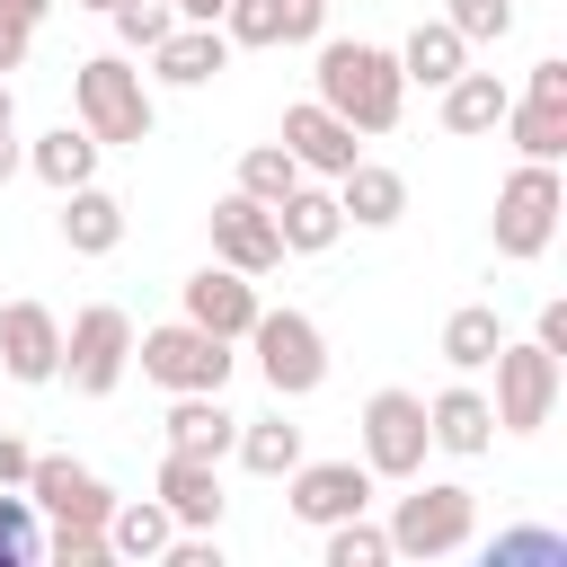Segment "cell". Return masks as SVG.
Listing matches in <instances>:
<instances>
[{
  "instance_id": "obj_16",
  "label": "cell",
  "mask_w": 567,
  "mask_h": 567,
  "mask_svg": "<svg viewBox=\"0 0 567 567\" xmlns=\"http://www.w3.org/2000/svg\"><path fill=\"white\" fill-rule=\"evenodd\" d=\"M0 372L27 381V390L62 372V319H53L44 301H9V310H0Z\"/></svg>"
},
{
  "instance_id": "obj_33",
  "label": "cell",
  "mask_w": 567,
  "mask_h": 567,
  "mask_svg": "<svg viewBox=\"0 0 567 567\" xmlns=\"http://www.w3.org/2000/svg\"><path fill=\"white\" fill-rule=\"evenodd\" d=\"M381 558H390V532L381 523H363V514L328 523V567H381Z\"/></svg>"
},
{
  "instance_id": "obj_9",
  "label": "cell",
  "mask_w": 567,
  "mask_h": 567,
  "mask_svg": "<svg viewBox=\"0 0 567 567\" xmlns=\"http://www.w3.org/2000/svg\"><path fill=\"white\" fill-rule=\"evenodd\" d=\"M425 452H434L425 399H416V390H372V399H363V470H372V478H416Z\"/></svg>"
},
{
  "instance_id": "obj_31",
  "label": "cell",
  "mask_w": 567,
  "mask_h": 567,
  "mask_svg": "<svg viewBox=\"0 0 567 567\" xmlns=\"http://www.w3.org/2000/svg\"><path fill=\"white\" fill-rule=\"evenodd\" d=\"M35 558H44V514H35V496L0 487V567H35Z\"/></svg>"
},
{
  "instance_id": "obj_34",
  "label": "cell",
  "mask_w": 567,
  "mask_h": 567,
  "mask_svg": "<svg viewBox=\"0 0 567 567\" xmlns=\"http://www.w3.org/2000/svg\"><path fill=\"white\" fill-rule=\"evenodd\" d=\"M443 27H452L461 44H505V35H514V0H452Z\"/></svg>"
},
{
  "instance_id": "obj_45",
  "label": "cell",
  "mask_w": 567,
  "mask_h": 567,
  "mask_svg": "<svg viewBox=\"0 0 567 567\" xmlns=\"http://www.w3.org/2000/svg\"><path fill=\"white\" fill-rule=\"evenodd\" d=\"M80 9H115V0H80Z\"/></svg>"
},
{
  "instance_id": "obj_19",
  "label": "cell",
  "mask_w": 567,
  "mask_h": 567,
  "mask_svg": "<svg viewBox=\"0 0 567 567\" xmlns=\"http://www.w3.org/2000/svg\"><path fill=\"white\" fill-rule=\"evenodd\" d=\"M425 434H434V452L478 461V452L496 443V408H487L470 381H452V390H434V399H425Z\"/></svg>"
},
{
  "instance_id": "obj_39",
  "label": "cell",
  "mask_w": 567,
  "mask_h": 567,
  "mask_svg": "<svg viewBox=\"0 0 567 567\" xmlns=\"http://www.w3.org/2000/svg\"><path fill=\"white\" fill-rule=\"evenodd\" d=\"M532 337H540V346L567 363V301H540V328H532Z\"/></svg>"
},
{
  "instance_id": "obj_6",
  "label": "cell",
  "mask_w": 567,
  "mask_h": 567,
  "mask_svg": "<svg viewBox=\"0 0 567 567\" xmlns=\"http://www.w3.org/2000/svg\"><path fill=\"white\" fill-rule=\"evenodd\" d=\"M124 372H133V319H124L115 301H89V310L62 328V372H53V381H71L80 399H106Z\"/></svg>"
},
{
  "instance_id": "obj_22",
  "label": "cell",
  "mask_w": 567,
  "mask_h": 567,
  "mask_svg": "<svg viewBox=\"0 0 567 567\" xmlns=\"http://www.w3.org/2000/svg\"><path fill=\"white\" fill-rule=\"evenodd\" d=\"M27 168H35L53 195H71V186L97 177V133H89V124H53V133L27 142Z\"/></svg>"
},
{
  "instance_id": "obj_44",
  "label": "cell",
  "mask_w": 567,
  "mask_h": 567,
  "mask_svg": "<svg viewBox=\"0 0 567 567\" xmlns=\"http://www.w3.org/2000/svg\"><path fill=\"white\" fill-rule=\"evenodd\" d=\"M9 124H18V97H9V80H0V133H9Z\"/></svg>"
},
{
  "instance_id": "obj_32",
  "label": "cell",
  "mask_w": 567,
  "mask_h": 567,
  "mask_svg": "<svg viewBox=\"0 0 567 567\" xmlns=\"http://www.w3.org/2000/svg\"><path fill=\"white\" fill-rule=\"evenodd\" d=\"M487 567H567V540L549 523H523V532H496L487 540Z\"/></svg>"
},
{
  "instance_id": "obj_5",
  "label": "cell",
  "mask_w": 567,
  "mask_h": 567,
  "mask_svg": "<svg viewBox=\"0 0 567 567\" xmlns=\"http://www.w3.org/2000/svg\"><path fill=\"white\" fill-rule=\"evenodd\" d=\"M381 532H390L399 558H452V549H470V532H478V496L452 487V478H425L416 496H399V514H390Z\"/></svg>"
},
{
  "instance_id": "obj_40",
  "label": "cell",
  "mask_w": 567,
  "mask_h": 567,
  "mask_svg": "<svg viewBox=\"0 0 567 567\" xmlns=\"http://www.w3.org/2000/svg\"><path fill=\"white\" fill-rule=\"evenodd\" d=\"M27 470H35V452L18 434H0V487H27Z\"/></svg>"
},
{
  "instance_id": "obj_15",
  "label": "cell",
  "mask_w": 567,
  "mask_h": 567,
  "mask_svg": "<svg viewBox=\"0 0 567 567\" xmlns=\"http://www.w3.org/2000/svg\"><path fill=\"white\" fill-rule=\"evenodd\" d=\"M213 257H221V266H239V275H275V266H284L275 213H266L257 195H239V186H230V195L213 204Z\"/></svg>"
},
{
  "instance_id": "obj_4",
  "label": "cell",
  "mask_w": 567,
  "mask_h": 567,
  "mask_svg": "<svg viewBox=\"0 0 567 567\" xmlns=\"http://www.w3.org/2000/svg\"><path fill=\"white\" fill-rule=\"evenodd\" d=\"M248 346H257V372L275 399H310L328 381V337L310 310H257L248 319Z\"/></svg>"
},
{
  "instance_id": "obj_24",
  "label": "cell",
  "mask_w": 567,
  "mask_h": 567,
  "mask_svg": "<svg viewBox=\"0 0 567 567\" xmlns=\"http://www.w3.org/2000/svg\"><path fill=\"white\" fill-rule=\"evenodd\" d=\"M505 97H514V89H505L496 71H470V62H461V71L443 80V133H496V124H505Z\"/></svg>"
},
{
  "instance_id": "obj_7",
  "label": "cell",
  "mask_w": 567,
  "mask_h": 567,
  "mask_svg": "<svg viewBox=\"0 0 567 567\" xmlns=\"http://www.w3.org/2000/svg\"><path fill=\"white\" fill-rule=\"evenodd\" d=\"M133 363L159 390H221L230 381V337H213L195 319H168V328H142L133 337Z\"/></svg>"
},
{
  "instance_id": "obj_35",
  "label": "cell",
  "mask_w": 567,
  "mask_h": 567,
  "mask_svg": "<svg viewBox=\"0 0 567 567\" xmlns=\"http://www.w3.org/2000/svg\"><path fill=\"white\" fill-rule=\"evenodd\" d=\"M106 18H115V35H124L133 53H151V44H159V35L177 27V9H168V0H115Z\"/></svg>"
},
{
  "instance_id": "obj_14",
  "label": "cell",
  "mask_w": 567,
  "mask_h": 567,
  "mask_svg": "<svg viewBox=\"0 0 567 567\" xmlns=\"http://www.w3.org/2000/svg\"><path fill=\"white\" fill-rule=\"evenodd\" d=\"M177 301H186V319H195V328H213V337H230V346H239V337H248V319L266 310V301H257V275H239V266H221V257H213V266H195V275L177 284Z\"/></svg>"
},
{
  "instance_id": "obj_3",
  "label": "cell",
  "mask_w": 567,
  "mask_h": 567,
  "mask_svg": "<svg viewBox=\"0 0 567 567\" xmlns=\"http://www.w3.org/2000/svg\"><path fill=\"white\" fill-rule=\"evenodd\" d=\"M558 213H567V186H558V159H523L505 186H496V257L532 266L549 239H558Z\"/></svg>"
},
{
  "instance_id": "obj_20",
  "label": "cell",
  "mask_w": 567,
  "mask_h": 567,
  "mask_svg": "<svg viewBox=\"0 0 567 567\" xmlns=\"http://www.w3.org/2000/svg\"><path fill=\"white\" fill-rule=\"evenodd\" d=\"M221 62H230V35L221 27H168L151 44V80H168V89H204Z\"/></svg>"
},
{
  "instance_id": "obj_25",
  "label": "cell",
  "mask_w": 567,
  "mask_h": 567,
  "mask_svg": "<svg viewBox=\"0 0 567 567\" xmlns=\"http://www.w3.org/2000/svg\"><path fill=\"white\" fill-rule=\"evenodd\" d=\"M230 434H239V416L221 408V390H177V408H168V443H177V452L221 461V452H230Z\"/></svg>"
},
{
  "instance_id": "obj_37",
  "label": "cell",
  "mask_w": 567,
  "mask_h": 567,
  "mask_svg": "<svg viewBox=\"0 0 567 567\" xmlns=\"http://www.w3.org/2000/svg\"><path fill=\"white\" fill-rule=\"evenodd\" d=\"M44 558H62V567H106V532H44Z\"/></svg>"
},
{
  "instance_id": "obj_38",
  "label": "cell",
  "mask_w": 567,
  "mask_h": 567,
  "mask_svg": "<svg viewBox=\"0 0 567 567\" xmlns=\"http://www.w3.org/2000/svg\"><path fill=\"white\" fill-rule=\"evenodd\" d=\"M27 44H35V27L0 9V71H18V62H27Z\"/></svg>"
},
{
  "instance_id": "obj_18",
  "label": "cell",
  "mask_w": 567,
  "mask_h": 567,
  "mask_svg": "<svg viewBox=\"0 0 567 567\" xmlns=\"http://www.w3.org/2000/svg\"><path fill=\"white\" fill-rule=\"evenodd\" d=\"M275 213V239H284V257H319V248H337V230H346V213H337V186H292L284 204H266Z\"/></svg>"
},
{
  "instance_id": "obj_13",
  "label": "cell",
  "mask_w": 567,
  "mask_h": 567,
  "mask_svg": "<svg viewBox=\"0 0 567 567\" xmlns=\"http://www.w3.org/2000/svg\"><path fill=\"white\" fill-rule=\"evenodd\" d=\"M292 159H301V177H346L354 159H363V142H354V124L337 115V106H319V97H301V106H284V133H275Z\"/></svg>"
},
{
  "instance_id": "obj_8",
  "label": "cell",
  "mask_w": 567,
  "mask_h": 567,
  "mask_svg": "<svg viewBox=\"0 0 567 567\" xmlns=\"http://www.w3.org/2000/svg\"><path fill=\"white\" fill-rule=\"evenodd\" d=\"M496 434H540L549 416H558V354L532 337V346H496Z\"/></svg>"
},
{
  "instance_id": "obj_2",
  "label": "cell",
  "mask_w": 567,
  "mask_h": 567,
  "mask_svg": "<svg viewBox=\"0 0 567 567\" xmlns=\"http://www.w3.org/2000/svg\"><path fill=\"white\" fill-rule=\"evenodd\" d=\"M71 106H80V124L97 133V151H142L151 124H159V106H151V89H142V71H133L124 53H89V62L71 71Z\"/></svg>"
},
{
  "instance_id": "obj_43",
  "label": "cell",
  "mask_w": 567,
  "mask_h": 567,
  "mask_svg": "<svg viewBox=\"0 0 567 567\" xmlns=\"http://www.w3.org/2000/svg\"><path fill=\"white\" fill-rule=\"evenodd\" d=\"M0 9H9V18H27V27H44V9H53V0H0Z\"/></svg>"
},
{
  "instance_id": "obj_42",
  "label": "cell",
  "mask_w": 567,
  "mask_h": 567,
  "mask_svg": "<svg viewBox=\"0 0 567 567\" xmlns=\"http://www.w3.org/2000/svg\"><path fill=\"white\" fill-rule=\"evenodd\" d=\"M18 168H27V151H18V133H0V186H9Z\"/></svg>"
},
{
  "instance_id": "obj_10",
  "label": "cell",
  "mask_w": 567,
  "mask_h": 567,
  "mask_svg": "<svg viewBox=\"0 0 567 567\" xmlns=\"http://www.w3.org/2000/svg\"><path fill=\"white\" fill-rule=\"evenodd\" d=\"M27 496H35V514H44L53 532H106V514H115V487H106L89 461H71V452H35Z\"/></svg>"
},
{
  "instance_id": "obj_26",
  "label": "cell",
  "mask_w": 567,
  "mask_h": 567,
  "mask_svg": "<svg viewBox=\"0 0 567 567\" xmlns=\"http://www.w3.org/2000/svg\"><path fill=\"white\" fill-rule=\"evenodd\" d=\"M177 540V514L159 505V496H115V514H106V558H159Z\"/></svg>"
},
{
  "instance_id": "obj_36",
  "label": "cell",
  "mask_w": 567,
  "mask_h": 567,
  "mask_svg": "<svg viewBox=\"0 0 567 567\" xmlns=\"http://www.w3.org/2000/svg\"><path fill=\"white\" fill-rule=\"evenodd\" d=\"M221 35L230 44H284V0H230L221 9Z\"/></svg>"
},
{
  "instance_id": "obj_12",
  "label": "cell",
  "mask_w": 567,
  "mask_h": 567,
  "mask_svg": "<svg viewBox=\"0 0 567 567\" xmlns=\"http://www.w3.org/2000/svg\"><path fill=\"white\" fill-rule=\"evenodd\" d=\"M284 505H292V523L328 532V523H346V514L372 505V470L363 461H292L284 470Z\"/></svg>"
},
{
  "instance_id": "obj_28",
  "label": "cell",
  "mask_w": 567,
  "mask_h": 567,
  "mask_svg": "<svg viewBox=\"0 0 567 567\" xmlns=\"http://www.w3.org/2000/svg\"><path fill=\"white\" fill-rule=\"evenodd\" d=\"M230 452H239V470H257V478H284V470L301 461V425H284V416H239Z\"/></svg>"
},
{
  "instance_id": "obj_29",
  "label": "cell",
  "mask_w": 567,
  "mask_h": 567,
  "mask_svg": "<svg viewBox=\"0 0 567 567\" xmlns=\"http://www.w3.org/2000/svg\"><path fill=\"white\" fill-rule=\"evenodd\" d=\"M461 62H470V44H461V35L443 27V18H434V27H416V35L399 44V71H408L416 89H443V80H452Z\"/></svg>"
},
{
  "instance_id": "obj_21",
  "label": "cell",
  "mask_w": 567,
  "mask_h": 567,
  "mask_svg": "<svg viewBox=\"0 0 567 567\" xmlns=\"http://www.w3.org/2000/svg\"><path fill=\"white\" fill-rule=\"evenodd\" d=\"M337 213H346L354 230H390V221L408 213V177L381 168V159H354V168L337 177Z\"/></svg>"
},
{
  "instance_id": "obj_17",
  "label": "cell",
  "mask_w": 567,
  "mask_h": 567,
  "mask_svg": "<svg viewBox=\"0 0 567 567\" xmlns=\"http://www.w3.org/2000/svg\"><path fill=\"white\" fill-rule=\"evenodd\" d=\"M159 505L177 514V532H213V523H221V470H213L204 452H177V443H168V461H159Z\"/></svg>"
},
{
  "instance_id": "obj_30",
  "label": "cell",
  "mask_w": 567,
  "mask_h": 567,
  "mask_svg": "<svg viewBox=\"0 0 567 567\" xmlns=\"http://www.w3.org/2000/svg\"><path fill=\"white\" fill-rule=\"evenodd\" d=\"M301 186V159L284 151V142H257L248 159H239V195H257V204H284Z\"/></svg>"
},
{
  "instance_id": "obj_41",
  "label": "cell",
  "mask_w": 567,
  "mask_h": 567,
  "mask_svg": "<svg viewBox=\"0 0 567 567\" xmlns=\"http://www.w3.org/2000/svg\"><path fill=\"white\" fill-rule=\"evenodd\" d=\"M168 9H177V27H221L230 0H168Z\"/></svg>"
},
{
  "instance_id": "obj_23",
  "label": "cell",
  "mask_w": 567,
  "mask_h": 567,
  "mask_svg": "<svg viewBox=\"0 0 567 567\" xmlns=\"http://www.w3.org/2000/svg\"><path fill=\"white\" fill-rule=\"evenodd\" d=\"M115 239H124V204H115L97 177L71 186V195H62V248H71V257H106Z\"/></svg>"
},
{
  "instance_id": "obj_27",
  "label": "cell",
  "mask_w": 567,
  "mask_h": 567,
  "mask_svg": "<svg viewBox=\"0 0 567 567\" xmlns=\"http://www.w3.org/2000/svg\"><path fill=\"white\" fill-rule=\"evenodd\" d=\"M496 346H505V319H496L487 301H461V310L443 319V363H452V372H487Z\"/></svg>"
},
{
  "instance_id": "obj_11",
  "label": "cell",
  "mask_w": 567,
  "mask_h": 567,
  "mask_svg": "<svg viewBox=\"0 0 567 567\" xmlns=\"http://www.w3.org/2000/svg\"><path fill=\"white\" fill-rule=\"evenodd\" d=\"M505 133L523 159H567V62H532L523 97H505Z\"/></svg>"
},
{
  "instance_id": "obj_1",
  "label": "cell",
  "mask_w": 567,
  "mask_h": 567,
  "mask_svg": "<svg viewBox=\"0 0 567 567\" xmlns=\"http://www.w3.org/2000/svg\"><path fill=\"white\" fill-rule=\"evenodd\" d=\"M319 106H337L354 133H390L399 124V106H408V71H399V53H381V44H319Z\"/></svg>"
}]
</instances>
